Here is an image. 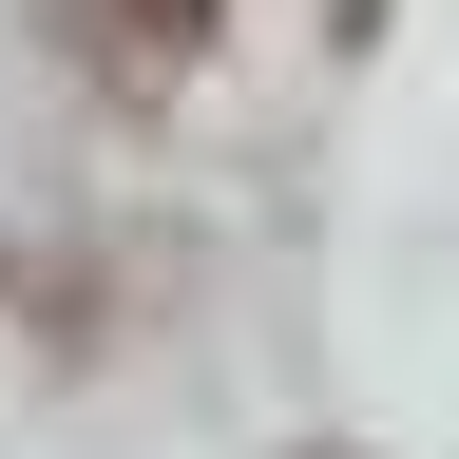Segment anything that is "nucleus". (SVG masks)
Returning <instances> with one entry per match:
<instances>
[{"label":"nucleus","instance_id":"f257e3e1","mask_svg":"<svg viewBox=\"0 0 459 459\" xmlns=\"http://www.w3.org/2000/svg\"><path fill=\"white\" fill-rule=\"evenodd\" d=\"M115 20H134V39H192V20H211V0H115Z\"/></svg>","mask_w":459,"mask_h":459}]
</instances>
